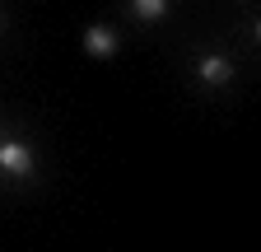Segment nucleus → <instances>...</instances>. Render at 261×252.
Listing matches in <instances>:
<instances>
[{"instance_id":"nucleus-1","label":"nucleus","mask_w":261,"mask_h":252,"mask_svg":"<svg viewBox=\"0 0 261 252\" xmlns=\"http://www.w3.org/2000/svg\"><path fill=\"white\" fill-rule=\"evenodd\" d=\"M0 168L10 178H28L33 173V149L23 140H0Z\"/></svg>"},{"instance_id":"nucleus-2","label":"nucleus","mask_w":261,"mask_h":252,"mask_svg":"<svg viewBox=\"0 0 261 252\" xmlns=\"http://www.w3.org/2000/svg\"><path fill=\"white\" fill-rule=\"evenodd\" d=\"M117 47H121V42H117V33H112L108 23H89V28H84V52H89V56L108 61V56H117Z\"/></svg>"},{"instance_id":"nucleus-3","label":"nucleus","mask_w":261,"mask_h":252,"mask_svg":"<svg viewBox=\"0 0 261 252\" xmlns=\"http://www.w3.org/2000/svg\"><path fill=\"white\" fill-rule=\"evenodd\" d=\"M196 75H201V84H215V89H219V84L233 80V66H228L224 56H215V52H210V56L196 61Z\"/></svg>"},{"instance_id":"nucleus-4","label":"nucleus","mask_w":261,"mask_h":252,"mask_svg":"<svg viewBox=\"0 0 261 252\" xmlns=\"http://www.w3.org/2000/svg\"><path fill=\"white\" fill-rule=\"evenodd\" d=\"M130 10H136V19H145V23H159L163 14H168V0H130Z\"/></svg>"},{"instance_id":"nucleus-5","label":"nucleus","mask_w":261,"mask_h":252,"mask_svg":"<svg viewBox=\"0 0 261 252\" xmlns=\"http://www.w3.org/2000/svg\"><path fill=\"white\" fill-rule=\"evenodd\" d=\"M0 23H5V14H0Z\"/></svg>"}]
</instances>
